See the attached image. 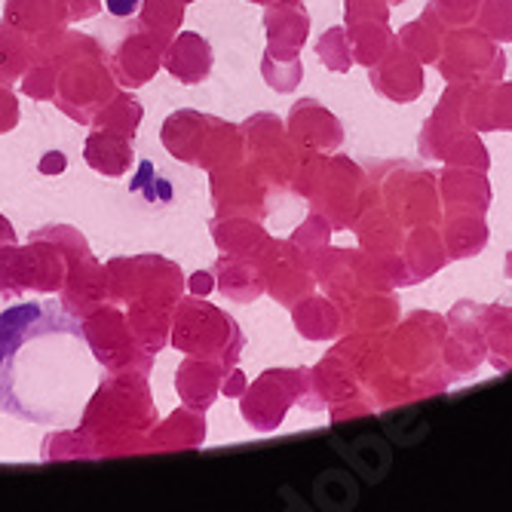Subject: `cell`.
I'll return each instance as SVG.
<instances>
[{"label": "cell", "mask_w": 512, "mask_h": 512, "mask_svg": "<svg viewBox=\"0 0 512 512\" xmlns=\"http://www.w3.org/2000/svg\"><path fill=\"white\" fill-rule=\"evenodd\" d=\"M102 384L80 319L53 301L0 313V411L37 427H77Z\"/></svg>", "instance_id": "obj_1"}, {"label": "cell", "mask_w": 512, "mask_h": 512, "mask_svg": "<svg viewBox=\"0 0 512 512\" xmlns=\"http://www.w3.org/2000/svg\"><path fill=\"white\" fill-rule=\"evenodd\" d=\"M135 4H138V0H108V10L114 16H129L135 10Z\"/></svg>", "instance_id": "obj_2"}]
</instances>
